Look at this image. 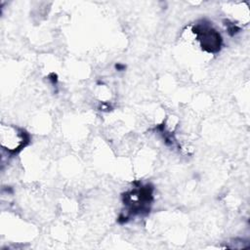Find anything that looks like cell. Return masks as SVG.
<instances>
[{"mask_svg":"<svg viewBox=\"0 0 250 250\" xmlns=\"http://www.w3.org/2000/svg\"><path fill=\"white\" fill-rule=\"evenodd\" d=\"M192 31L196 35L202 49L210 53H215L220 50L222 43L221 35L209 23H199Z\"/></svg>","mask_w":250,"mask_h":250,"instance_id":"2","label":"cell"},{"mask_svg":"<svg viewBox=\"0 0 250 250\" xmlns=\"http://www.w3.org/2000/svg\"><path fill=\"white\" fill-rule=\"evenodd\" d=\"M29 142L28 134L18 127L2 126L1 127V145L11 153L21 151Z\"/></svg>","mask_w":250,"mask_h":250,"instance_id":"1","label":"cell"}]
</instances>
